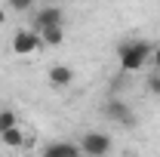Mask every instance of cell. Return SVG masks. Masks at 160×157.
<instances>
[{
	"mask_svg": "<svg viewBox=\"0 0 160 157\" xmlns=\"http://www.w3.org/2000/svg\"><path fill=\"white\" fill-rule=\"evenodd\" d=\"M151 53H154V43L151 40H120L117 43V62L123 71H142V68H148V62H151Z\"/></svg>",
	"mask_w": 160,
	"mask_h": 157,
	"instance_id": "cell-1",
	"label": "cell"
},
{
	"mask_svg": "<svg viewBox=\"0 0 160 157\" xmlns=\"http://www.w3.org/2000/svg\"><path fill=\"white\" fill-rule=\"evenodd\" d=\"M102 117L117 123V126H136V111L123 99H105L102 102Z\"/></svg>",
	"mask_w": 160,
	"mask_h": 157,
	"instance_id": "cell-2",
	"label": "cell"
},
{
	"mask_svg": "<svg viewBox=\"0 0 160 157\" xmlns=\"http://www.w3.org/2000/svg\"><path fill=\"white\" fill-rule=\"evenodd\" d=\"M111 148H114V145H111V136H108V133L89 129V133L80 136V151H83V157H108Z\"/></svg>",
	"mask_w": 160,
	"mask_h": 157,
	"instance_id": "cell-3",
	"label": "cell"
},
{
	"mask_svg": "<svg viewBox=\"0 0 160 157\" xmlns=\"http://www.w3.org/2000/svg\"><path fill=\"white\" fill-rule=\"evenodd\" d=\"M40 46V34L34 28H19L16 34H12V43H9V49L16 53V56H31V53H37Z\"/></svg>",
	"mask_w": 160,
	"mask_h": 157,
	"instance_id": "cell-4",
	"label": "cell"
},
{
	"mask_svg": "<svg viewBox=\"0 0 160 157\" xmlns=\"http://www.w3.org/2000/svg\"><path fill=\"white\" fill-rule=\"evenodd\" d=\"M65 22V13H62L59 6H40L31 13V25H34V31L40 28H49V25H62Z\"/></svg>",
	"mask_w": 160,
	"mask_h": 157,
	"instance_id": "cell-5",
	"label": "cell"
},
{
	"mask_svg": "<svg viewBox=\"0 0 160 157\" xmlns=\"http://www.w3.org/2000/svg\"><path fill=\"white\" fill-rule=\"evenodd\" d=\"M40 157H83L80 145L68 142V139H59V142H46L40 148Z\"/></svg>",
	"mask_w": 160,
	"mask_h": 157,
	"instance_id": "cell-6",
	"label": "cell"
},
{
	"mask_svg": "<svg viewBox=\"0 0 160 157\" xmlns=\"http://www.w3.org/2000/svg\"><path fill=\"white\" fill-rule=\"evenodd\" d=\"M46 80H49V86H56V89H68V86L74 83V68H71V65H52V68L46 71Z\"/></svg>",
	"mask_w": 160,
	"mask_h": 157,
	"instance_id": "cell-7",
	"label": "cell"
},
{
	"mask_svg": "<svg viewBox=\"0 0 160 157\" xmlns=\"http://www.w3.org/2000/svg\"><path fill=\"white\" fill-rule=\"evenodd\" d=\"M0 142H3L6 148H22V145H28V133L16 123V126H9V129L0 133Z\"/></svg>",
	"mask_w": 160,
	"mask_h": 157,
	"instance_id": "cell-8",
	"label": "cell"
},
{
	"mask_svg": "<svg viewBox=\"0 0 160 157\" xmlns=\"http://www.w3.org/2000/svg\"><path fill=\"white\" fill-rule=\"evenodd\" d=\"M40 43L43 46H62L65 43V28L62 25H49V28H40Z\"/></svg>",
	"mask_w": 160,
	"mask_h": 157,
	"instance_id": "cell-9",
	"label": "cell"
},
{
	"mask_svg": "<svg viewBox=\"0 0 160 157\" xmlns=\"http://www.w3.org/2000/svg\"><path fill=\"white\" fill-rule=\"evenodd\" d=\"M6 9L25 16V13H34V9H37V0H6Z\"/></svg>",
	"mask_w": 160,
	"mask_h": 157,
	"instance_id": "cell-10",
	"label": "cell"
},
{
	"mask_svg": "<svg viewBox=\"0 0 160 157\" xmlns=\"http://www.w3.org/2000/svg\"><path fill=\"white\" fill-rule=\"evenodd\" d=\"M145 89H148L151 96H157V99H160V71H151V74L145 77Z\"/></svg>",
	"mask_w": 160,
	"mask_h": 157,
	"instance_id": "cell-11",
	"label": "cell"
},
{
	"mask_svg": "<svg viewBox=\"0 0 160 157\" xmlns=\"http://www.w3.org/2000/svg\"><path fill=\"white\" fill-rule=\"evenodd\" d=\"M16 123H19V117H16L9 108H0V133L9 129V126H16Z\"/></svg>",
	"mask_w": 160,
	"mask_h": 157,
	"instance_id": "cell-12",
	"label": "cell"
},
{
	"mask_svg": "<svg viewBox=\"0 0 160 157\" xmlns=\"http://www.w3.org/2000/svg\"><path fill=\"white\" fill-rule=\"evenodd\" d=\"M148 65H151V71H160V43L154 46V53H151V62H148Z\"/></svg>",
	"mask_w": 160,
	"mask_h": 157,
	"instance_id": "cell-13",
	"label": "cell"
},
{
	"mask_svg": "<svg viewBox=\"0 0 160 157\" xmlns=\"http://www.w3.org/2000/svg\"><path fill=\"white\" fill-rule=\"evenodd\" d=\"M0 25H6V6H0Z\"/></svg>",
	"mask_w": 160,
	"mask_h": 157,
	"instance_id": "cell-14",
	"label": "cell"
}]
</instances>
